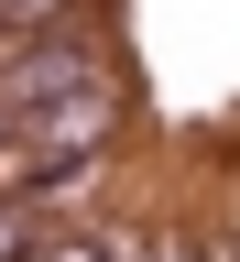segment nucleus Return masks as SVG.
<instances>
[{"mask_svg": "<svg viewBox=\"0 0 240 262\" xmlns=\"http://www.w3.org/2000/svg\"><path fill=\"white\" fill-rule=\"evenodd\" d=\"M77 88H98V66H88V55H66V44H44V55H11V66H0V120L44 110V98H77Z\"/></svg>", "mask_w": 240, "mask_h": 262, "instance_id": "1", "label": "nucleus"}, {"mask_svg": "<svg viewBox=\"0 0 240 262\" xmlns=\"http://www.w3.org/2000/svg\"><path fill=\"white\" fill-rule=\"evenodd\" d=\"M44 11H66V0H0V22H44Z\"/></svg>", "mask_w": 240, "mask_h": 262, "instance_id": "2", "label": "nucleus"}, {"mask_svg": "<svg viewBox=\"0 0 240 262\" xmlns=\"http://www.w3.org/2000/svg\"><path fill=\"white\" fill-rule=\"evenodd\" d=\"M22 262H110V251H77V241H66V251H22Z\"/></svg>", "mask_w": 240, "mask_h": 262, "instance_id": "3", "label": "nucleus"}, {"mask_svg": "<svg viewBox=\"0 0 240 262\" xmlns=\"http://www.w3.org/2000/svg\"><path fill=\"white\" fill-rule=\"evenodd\" d=\"M164 262H186V241H164Z\"/></svg>", "mask_w": 240, "mask_h": 262, "instance_id": "4", "label": "nucleus"}]
</instances>
